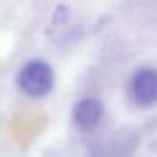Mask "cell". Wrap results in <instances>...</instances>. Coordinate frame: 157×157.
Returning <instances> with one entry per match:
<instances>
[{
    "mask_svg": "<svg viewBox=\"0 0 157 157\" xmlns=\"http://www.w3.org/2000/svg\"><path fill=\"white\" fill-rule=\"evenodd\" d=\"M17 85L27 96H46L54 86L52 68L42 59H32L21 69L17 76Z\"/></svg>",
    "mask_w": 157,
    "mask_h": 157,
    "instance_id": "1",
    "label": "cell"
},
{
    "mask_svg": "<svg viewBox=\"0 0 157 157\" xmlns=\"http://www.w3.org/2000/svg\"><path fill=\"white\" fill-rule=\"evenodd\" d=\"M130 91L133 100L142 106L157 103V71L150 68L139 69L132 78Z\"/></svg>",
    "mask_w": 157,
    "mask_h": 157,
    "instance_id": "2",
    "label": "cell"
},
{
    "mask_svg": "<svg viewBox=\"0 0 157 157\" xmlns=\"http://www.w3.org/2000/svg\"><path fill=\"white\" fill-rule=\"evenodd\" d=\"M103 115V105L96 98H83L76 103L73 110V120L79 130H90L96 128Z\"/></svg>",
    "mask_w": 157,
    "mask_h": 157,
    "instance_id": "3",
    "label": "cell"
}]
</instances>
